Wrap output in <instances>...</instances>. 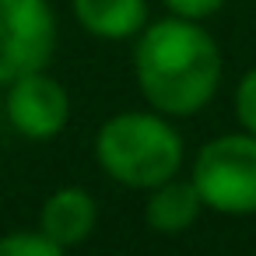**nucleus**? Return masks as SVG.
I'll list each match as a JSON object with an SVG mask.
<instances>
[{"label": "nucleus", "mask_w": 256, "mask_h": 256, "mask_svg": "<svg viewBox=\"0 0 256 256\" xmlns=\"http://www.w3.org/2000/svg\"><path fill=\"white\" fill-rule=\"evenodd\" d=\"M224 60L204 22L165 14L134 39V81L148 109L186 120L207 109L221 88Z\"/></svg>", "instance_id": "nucleus-1"}, {"label": "nucleus", "mask_w": 256, "mask_h": 256, "mask_svg": "<svg viewBox=\"0 0 256 256\" xmlns=\"http://www.w3.org/2000/svg\"><path fill=\"white\" fill-rule=\"evenodd\" d=\"M95 162L112 182L148 193L151 186L179 176L186 140L168 116L154 109H123L98 126Z\"/></svg>", "instance_id": "nucleus-2"}, {"label": "nucleus", "mask_w": 256, "mask_h": 256, "mask_svg": "<svg viewBox=\"0 0 256 256\" xmlns=\"http://www.w3.org/2000/svg\"><path fill=\"white\" fill-rule=\"evenodd\" d=\"M190 179L204 200V210L224 218L256 214V137L246 130L218 134L193 154Z\"/></svg>", "instance_id": "nucleus-3"}, {"label": "nucleus", "mask_w": 256, "mask_h": 256, "mask_svg": "<svg viewBox=\"0 0 256 256\" xmlns=\"http://www.w3.org/2000/svg\"><path fill=\"white\" fill-rule=\"evenodd\" d=\"M56 36L60 25L50 0H0V84L46 70Z\"/></svg>", "instance_id": "nucleus-4"}, {"label": "nucleus", "mask_w": 256, "mask_h": 256, "mask_svg": "<svg viewBox=\"0 0 256 256\" xmlns=\"http://www.w3.org/2000/svg\"><path fill=\"white\" fill-rule=\"evenodd\" d=\"M4 120L11 123L14 134L28 140H50L64 134V126L70 123V95L53 74L32 70L8 84Z\"/></svg>", "instance_id": "nucleus-5"}, {"label": "nucleus", "mask_w": 256, "mask_h": 256, "mask_svg": "<svg viewBox=\"0 0 256 256\" xmlns=\"http://www.w3.org/2000/svg\"><path fill=\"white\" fill-rule=\"evenodd\" d=\"M95 224H98V204L84 186H60L42 200L39 232L64 249L88 242Z\"/></svg>", "instance_id": "nucleus-6"}, {"label": "nucleus", "mask_w": 256, "mask_h": 256, "mask_svg": "<svg viewBox=\"0 0 256 256\" xmlns=\"http://www.w3.org/2000/svg\"><path fill=\"white\" fill-rule=\"evenodd\" d=\"M204 214V200L193 186V179H165L148 190L144 196V224L158 235H182L190 232Z\"/></svg>", "instance_id": "nucleus-7"}, {"label": "nucleus", "mask_w": 256, "mask_h": 256, "mask_svg": "<svg viewBox=\"0 0 256 256\" xmlns=\"http://www.w3.org/2000/svg\"><path fill=\"white\" fill-rule=\"evenodd\" d=\"M74 22L102 42H126L151 22L148 0H70Z\"/></svg>", "instance_id": "nucleus-8"}, {"label": "nucleus", "mask_w": 256, "mask_h": 256, "mask_svg": "<svg viewBox=\"0 0 256 256\" xmlns=\"http://www.w3.org/2000/svg\"><path fill=\"white\" fill-rule=\"evenodd\" d=\"M0 256H67L64 246H56L50 235H42L39 228H18L0 235Z\"/></svg>", "instance_id": "nucleus-9"}, {"label": "nucleus", "mask_w": 256, "mask_h": 256, "mask_svg": "<svg viewBox=\"0 0 256 256\" xmlns=\"http://www.w3.org/2000/svg\"><path fill=\"white\" fill-rule=\"evenodd\" d=\"M232 109H235L238 130H246V134L256 137V67H249V70L238 78L235 95H232Z\"/></svg>", "instance_id": "nucleus-10"}, {"label": "nucleus", "mask_w": 256, "mask_h": 256, "mask_svg": "<svg viewBox=\"0 0 256 256\" xmlns=\"http://www.w3.org/2000/svg\"><path fill=\"white\" fill-rule=\"evenodd\" d=\"M228 0H162V8L176 18H190V22H207L214 18Z\"/></svg>", "instance_id": "nucleus-11"}]
</instances>
